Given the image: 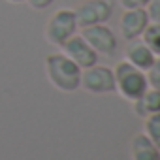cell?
<instances>
[{
  "instance_id": "e0dca14e",
  "label": "cell",
  "mask_w": 160,
  "mask_h": 160,
  "mask_svg": "<svg viewBox=\"0 0 160 160\" xmlns=\"http://www.w3.org/2000/svg\"><path fill=\"white\" fill-rule=\"evenodd\" d=\"M53 2H55V0H27V4H28L32 10H45V8H49Z\"/></svg>"
},
{
  "instance_id": "9a60e30c",
  "label": "cell",
  "mask_w": 160,
  "mask_h": 160,
  "mask_svg": "<svg viewBox=\"0 0 160 160\" xmlns=\"http://www.w3.org/2000/svg\"><path fill=\"white\" fill-rule=\"evenodd\" d=\"M145 12L149 15V21L160 23V0H149L145 6Z\"/></svg>"
},
{
  "instance_id": "7a4b0ae2",
  "label": "cell",
  "mask_w": 160,
  "mask_h": 160,
  "mask_svg": "<svg viewBox=\"0 0 160 160\" xmlns=\"http://www.w3.org/2000/svg\"><path fill=\"white\" fill-rule=\"evenodd\" d=\"M113 75H115V91H119V94L130 102L138 100L149 87L143 70L136 68L128 60L119 62L113 70Z\"/></svg>"
},
{
  "instance_id": "3957f363",
  "label": "cell",
  "mask_w": 160,
  "mask_h": 160,
  "mask_svg": "<svg viewBox=\"0 0 160 160\" xmlns=\"http://www.w3.org/2000/svg\"><path fill=\"white\" fill-rule=\"evenodd\" d=\"M77 30V21H75V13L73 10H68V8H62V10H57L47 25H45V40L51 43V45H62L68 38H72Z\"/></svg>"
},
{
  "instance_id": "8992f818",
  "label": "cell",
  "mask_w": 160,
  "mask_h": 160,
  "mask_svg": "<svg viewBox=\"0 0 160 160\" xmlns=\"http://www.w3.org/2000/svg\"><path fill=\"white\" fill-rule=\"evenodd\" d=\"M60 47H62V53H64L68 58H72L81 70L94 66L96 60H98V53L87 43V40H85L81 34H79V36L73 34V36L68 38Z\"/></svg>"
},
{
  "instance_id": "5b68a950",
  "label": "cell",
  "mask_w": 160,
  "mask_h": 160,
  "mask_svg": "<svg viewBox=\"0 0 160 160\" xmlns=\"http://www.w3.org/2000/svg\"><path fill=\"white\" fill-rule=\"evenodd\" d=\"M73 13H75L77 27L83 28V27L106 23L111 17L113 8L109 0H85L73 10Z\"/></svg>"
},
{
  "instance_id": "4fadbf2b",
  "label": "cell",
  "mask_w": 160,
  "mask_h": 160,
  "mask_svg": "<svg viewBox=\"0 0 160 160\" xmlns=\"http://www.w3.org/2000/svg\"><path fill=\"white\" fill-rule=\"evenodd\" d=\"M143 134L160 149V111L156 113H151L145 117V122H143Z\"/></svg>"
},
{
  "instance_id": "52a82bcc",
  "label": "cell",
  "mask_w": 160,
  "mask_h": 160,
  "mask_svg": "<svg viewBox=\"0 0 160 160\" xmlns=\"http://www.w3.org/2000/svg\"><path fill=\"white\" fill-rule=\"evenodd\" d=\"M81 36L87 40V43L102 55H113L117 49V38L111 32L109 27H106L104 23L100 25H91V27H83Z\"/></svg>"
},
{
  "instance_id": "9c48e42d",
  "label": "cell",
  "mask_w": 160,
  "mask_h": 160,
  "mask_svg": "<svg viewBox=\"0 0 160 160\" xmlns=\"http://www.w3.org/2000/svg\"><path fill=\"white\" fill-rule=\"evenodd\" d=\"M130 154L132 160H160V149L145 134H136L132 138Z\"/></svg>"
},
{
  "instance_id": "2e32d148",
  "label": "cell",
  "mask_w": 160,
  "mask_h": 160,
  "mask_svg": "<svg viewBox=\"0 0 160 160\" xmlns=\"http://www.w3.org/2000/svg\"><path fill=\"white\" fill-rule=\"evenodd\" d=\"M124 10H134V8H145L149 0H119Z\"/></svg>"
},
{
  "instance_id": "277c9868",
  "label": "cell",
  "mask_w": 160,
  "mask_h": 160,
  "mask_svg": "<svg viewBox=\"0 0 160 160\" xmlns=\"http://www.w3.org/2000/svg\"><path fill=\"white\" fill-rule=\"evenodd\" d=\"M79 87H83L87 92H92V94H104V92L115 91L113 70L98 64L81 70V85Z\"/></svg>"
},
{
  "instance_id": "8fae6325",
  "label": "cell",
  "mask_w": 160,
  "mask_h": 160,
  "mask_svg": "<svg viewBox=\"0 0 160 160\" xmlns=\"http://www.w3.org/2000/svg\"><path fill=\"white\" fill-rule=\"evenodd\" d=\"M156 111H160V89L147 87V91L138 100H134V113L147 117V115L156 113Z\"/></svg>"
},
{
  "instance_id": "5bb4252c",
  "label": "cell",
  "mask_w": 160,
  "mask_h": 160,
  "mask_svg": "<svg viewBox=\"0 0 160 160\" xmlns=\"http://www.w3.org/2000/svg\"><path fill=\"white\" fill-rule=\"evenodd\" d=\"M147 83L152 87V89H160V55L154 57L152 64L147 68Z\"/></svg>"
},
{
  "instance_id": "ac0fdd59",
  "label": "cell",
  "mask_w": 160,
  "mask_h": 160,
  "mask_svg": "<svg viewBox=\"0 0 160 160\" xmlns=\"http://www.w3.org/2000/svg\"><path fill=\"white\" fill-rule=\"evenodd\" d=\"M8 2H12V4H21V2H27V0H8Z\"/></svg>"
},
{
  "instance_id": "7c38bea8",
  "label": "cell",
  "mask_w": 160,
  "mask_h": 160,
  "mask_svg": "<svg viewBox=\"0 0 160 160\" xmlns=\"http://www.w3.org/2000/svg\"><path fill=\"white\" fill-rule=\"evenodd\" d=\"M141 42L154 53V55H160V23H154V21H149V25L145 27V30L141 32Z\"/></svg>"
},
{
  "instance_id": "ba28073f",
  "label": "cell",
  "mask_w": 160,
  "mask_h": 160,
  "mask_svg": "<svg viewBox=\"0 0 160 160\" xmlns=\"http://www.w3.org/2000/svg\"><path fill=\"white\" fill-rule=\"evenodd\" d=\"M149 25V15L145 8H134V10H124L121 15V36L124 40H136L141 36L145 27Z\"/></svg>"
},
{
  "instance_id": "6da1fadb",
  "label": "cell",
  "mask_w": 160,
  "mask_h": 160,
  "mask_svg": "<svg viewBox=\"0 0 160 160\" xmlns=\"http://www.w3.org/2000/svg\"><path fill=\"white\" fill-rule=\"evenodd\" d=\"M45 73L51 85L64 92H73L81 85V68L64 53H53L45 57Z\"/></svg>"
},
{
  "instance_id": "30bf717a",
  "label": "cell",
  "mask_w": 160,
  "mask_h": 160,
  "mask_svg": "<svg viewBox=\"0 0 160 160\" xmlns=\"http://www.w3.org/2000/svg\"><path fill=\"white\" fill-rule=\"evenodd\" d=\"M124 55H126V60L139 70H147L156 57L143 42H134V40H130V43L126 45Z\"/></svg>"
}]
</instances>
